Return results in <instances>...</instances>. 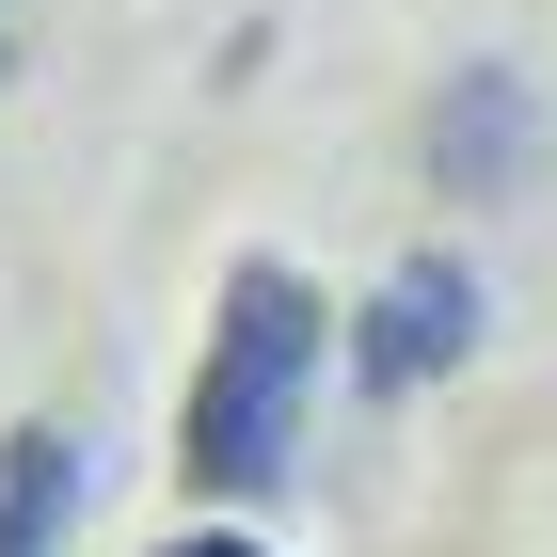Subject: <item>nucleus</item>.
Listing matches in <instances>:
<instances>
[{
	"label": "nucleus",
	"instance_id": "1",
	"mask_svg": "<svg viewBox=\"0 0 557 557\" xmlns=\"http://www.w3.org/2000/svg\"><path fill=\"white\" fill-rule=\"evenodd\" d=\"M319 367H335V302L302 287L287 256H239L208 287V350H191V398H175V478L208 510H271L302 478Z\"/></svg>",
	"mask_w": 557,
	"mask_h": 557
},
{
	"label": "nucleus",
	"instance_id": "2",
	"mask_svg": "<svg viewBox=\"0 0 557 557\" xmlns=\"http://www.w3.org/2000/svg\"><path fill=\"white\" fill-rule=\"evenodd\" d=\"M478 335H494V287H478V256H446V239H430V256H398L383 287L350 302V398H430L446 383V367H478Z\"/></svg>",
	"mask_w": 557,
	"mask_h": 557
},
{
	"label": "nucleus",
	"instance_id": "3",
	"mask_svg": "<svg viewBox=\"0 0 557 557\" xmlns=\"http://www.w3.org/2000/svg\"><path fill=\"white\" fill-rule=\"evenodd\" d=\"M414 160H430L446 208H525V191L557 175V112H542V81H510V64H462V81L430 96Z\"/></svg>",
	"mask_w": 557,
	"mask_h": 557
},
{
	"label": "nucleus",
	"instance_id": "4",
	"mask_svg": "<svg viewBox=\"0 0 557 557\" xmlns=\"http://www.w3.org/2000/svg\"><path fill=\"white\" fill-rule=\"evenodd\" d=\"M81 494H96V462H81V430H0V557H64L81 542Z\"/></svg>",
	"mask_w": 557,
	"mask_h": 557
},
{
	"label": "nucleus",
	"instance_id": "5",
	"mask_svg": "<svg viewBox=\"0 0 557 557\" xmlns=\"http://www.w3.org/2000/svg\"><path fill=\"white\" fill-rule=\"evenodd\" d=\"M160 557H271V542H256V525H239V510H208V525H175Z\"/></svg>",
	"mask_w": 557,
	"mask_h": 557
}]
</instances>
